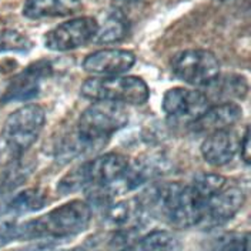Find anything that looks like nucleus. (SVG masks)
<instances>
[{
	"mask_svg": "<svg viewBox=\"0 0 251 251\" xmlns=\"http://www.w3.org/2000/svg\"><path fill=\"white\" fill-rule=\"evenodd\" d=\"M141 210H147L178 228L199 226L204 200L193 186L169 183L150 188L137 199Z\"/></svg>",
	"mask_w": 251,
	"mask_h": 251,
	"instance_id": "f257e3e1",
	"label": "nucleus"
},
{
	"mask_svg": "<svg viewBox=\"0 0 251 251\" xmlns=\"http://www.w3.org/2000/svg\"><path fill=\"white\" fill-rule=\"evenodd\" d=\"M92 220V207L81 200H72L53 208L45 216L13 224L15 240H60L84 231Z\"/></svg>",
	"mask_w": 251,
	"mask_h": 251,
	"instance_id": "f03ea898",
	"label": "nucleus"
},
{
	"mask_svg": "<svg viewBox=\"0 0 251 251\" xmlns=\"http://www.w3.org/2000/svg\"><path fill=\"white\" fill-rule=\"evenodd\" d=\"M46 123L45 109L39 104H26L15 110L0 130V166L22 158L39 139Z\"/></svg>",
	"mask_w": 251,
	"mask_h": 251,
	"instance_id": "7ed1b4c3",
	"label": "nucleus"
},
{
	"mask_svg": "<svg viewBox=\"0 0 251 251\" xmlns=\"http://www.w3.org/2000/svg\"><path fill=\"white\" fill-rule=\"evenodd\" d=\"M128 164V158L120 153H107L96 157L63 176L57 190L66 196L78 190L109 187L123 176Z\"/></svg>",
	"mask_w": 251,
	"mask_h": 251,
	"instance_id": "20e7f679",
	"label": "nucleus"
},
{
	"mask_svg": "<svg viewBox=\"0 0 251 251\" xmlns=\"http://www.w3.org/2000/svg\"><path fill=\"white\" fill-rule=\"evenodd\" d=\"M127 122L128 111L123 104L94 101L80 114L75 134L90 149L97 150Z\"/></svg>",
	"mask_w": 251,
	"mask_h": 251,
	"instance_id": "39448f33",
	"label": "nucleus"
},
{
	"mask_svg": "<svg viewBox=\"0 0 251 251\" xmlns=\"http://www.w3.org/2000/svg\"><path fill=\"white\" fill-rule=\"evenodd\" d=\"M80 93L93 101L119 104H144L150 97L147 83L136 76L93 77L81 84Z\"/></svg>",
	"mask_w": 251,
	"mask_h": 251,
	"instance_id": "423d86ee",
	"label": "nucleus"
},
{
	"mask_svg": "<svg viewBox=\"0 0 251 251\" xmlns=\"http://www.w3.org/2000/svg\"><path fill=\"white\" fill-rule=\"evenodd\" d=\"M220 64L216 54L205 49H187L177 53L172 60L174 76L184 83L208 87L220 77Z\"/></svg>",
	"mask_w": 251,
	"mask_h": 251,
	"instance_id": "0eeeda50",
	"label": "nucleus"
},
{
	"mask_svg": "<svg viewBox=\"0 0 251 251\" xmlns=\"http://www.w3.org/2000/svg\"><path fill=\"white\" fill-rule=\"evenodd\" d=\"M99 22L90 17H76L56 26L45 34V46L53 51H69L93 42Z\"/></svg>",
	"mask_w": 251,
	"mask_h": 251,
	"instance_id": "6e6552de",
	"label": "nucleus"
},
{
	"mask_svg": "<svg viewBox=\"0 0 251 251\" xmlns=\"http://www.w3.org/2000/svg\"><path fill=\"white\" fill-rule=\"evenodd\" d=\"M210 106L207 94L184 87L167 90L161 103L163 111L170 119L188 123H194Z\"/></svg>",
	"mask_w": 251,
	"mask_h": 251,
	"instance_id": "1a4fd4ad",
	"label": "nucleus"
},
{
	"mask_svg": "<svg viewBox=\"0 0 251 251\" xmlns=\"http://www.w3.org/2000/svg\"><path fill=\"white\" fill-rule=\"evenodd\" d=\"M51 73H53V66L47 60L31 63L10 80L1 97V101L3 103L29 101L34 99L40 92L42 81L50 77Z\"/></svg>",
	"mask_w": 251,
	"mask_h": 251,
	"instance_id": "9d476101",
	"label": "nucleus"
},
{
	"mask_svg": "<svg viewBox=\"0 0 251 251\" xmlns=\"http://www.w3.org/2000/svg\"><path fill=\"white\" fill-rule=\"evenodd\" d=\"M243 204H244L243 190L233 186H227L204 203L203 216L199 226L205 228L223 226L241 210Z\"/></svg>",
	"mask_w": 251,
	"mask_h": 251,
	"instance_id": "9b49d317",
	"label": "nucleus"
},
{
	"mask_svg": "<svg viewBox=\"0 0 251 251\" xmlns=\"http://www.w3.org/2000/svg\"><path fill=\"white\" fill-rule=\"evenodd\" d=\"M136 64V56L130 50L123 49H101L90 53L84 62L83 69L96 77L123 76Z\"/></svg>",
	"mask_w": 251,
	"mask_h": 251,
	"instance_id": "f8f14e48",
	"label": "nucleus"
},
{
	"mask_svg": "<svg viewBox=\"0 0 251 251\" xmlns=\"http://www.w3.org/2000/svg\"><path fill=\"white\" fill-rule=\"evenodd\" d=\"M243 109L233 101H223L216 106H210L203 114L191 123L196 133H214L220 130H230L231 126L240 122Z\"/></svg>",
	"mask_w": 251,
	"mask_h": 251,
	"instance_id": "ddd939ff",
	"label": "nucleus"
},
{
	"mask_svg": "<svg viewBox=\"0 0 251 251\" xmlns=\"http://www.w3.org/2000/svg\"><path fill=\"white\" fill-rule=\"evenodd\" d=\"M238 137L231 130H220L210 133L201 144V156L214 167L228 164L238 150Z\"/></svg>",
	"mask_w": 251,
	"mask_h": 251,
	"instance_id": "4468645a",
	"label": "nucleus"
},
{
	"mask_svg": "<svg viewBox=\"0 0 251 251\" xmlns=\"http://www.w3.org/2000/svg\"><path fill=\"white\" fill-rule=\"evenodd\" d=\"M81 9V0H26L22 13L31 20H42L51 17L73 16L78 13Z\"/></svg>",
	"mask_w": 251,
	"mask_h": 251,
	"instance_id": "2eb2a0df",
	"label": "nucleus"
},
{
	"mask_svg": "<svg viewBox=\"0 0 251 251\" xmlns=\"http://www.w3.org/2000/svg\"><path fill=\"white\" fill-rule=\"evenodd\" d=\"M47 203V194L40 188H27L15 196L3 210L4 219L17 220L23 214L42 210Z\"/></svg>",
	"mask_w": 251,
	"mask_h": 251,
	"instance_id": "dca6fc26",
	"label": "nucleus"
},
{
	"mask_svg": "<svg viewBox=\"0 0 251 251\" xmlns=\"http://www.w3.org/2000/svg\"><path fill=\"white\" fill-rule=\"evenodd\" d=\"M183 244L177 235L167 230H154L134 240L119 251H181Z\"/></svg>",
	"mask_w": 251,
	"mask_h": 251,
	"instance_id": "f3484780",
	"label": "nucleus"
},
{
	"mask_svg": "<svg viewBox=\"0 0 251 251\" xmlns=\"http://www.w3.org/2000/svg\"><path fill=\"white\" fill-rule=\"evenodd\" d=\"M128 33L127 19L122 13H111L106 17L104 23H99V30L94 42L99 45H113L125 39Z\"/></svg>",
	"mask_w": 251,
	"mask_h": 251,
	"instance_id": "a211bd4d",
	"label": "nucleus"
},
{
	"mask_svg": "<svg viewBox=\"0 0 251 251\" xmlns=\"http://www.w3.org/2000/svg\"><path fill=\"white\" fill-rule=\"evenodd\" d=\"M208 87L213 89V92L217 97L226 99V101H230L228 99H233V97H244L249 90V84L246 78L241 76H235V75H230L223 78L219 77Z\"/></svg>",
	"mask_w": 251,
	"mask_h": 251,
	"instance_id": "6ab92c4d",
	"label": "nucleus"
},
{
	"mask_svg": "<svg viewBox=\"0 0 251 251\" xmlns=\"http://www.w3.org/2000/svg\"><path fill=\"white\" fill-rule=\"evenodd\" d=\"M193 188L199 193V196L204 200V203L217 194L223 188L228 186V181L224 176L221 174H214V173H201L197 174L191 183Z\"/></svg>",
	"mask_w": 251,
	"mask_h": 251,
	"instance_id": "aec40b11",
	"label": "nucleus"
},
{
	"mask_svg": "<svg viewBox=\"0 0 251 251\" xmlns=\"http://www.w3.org/2000/svg\"><path fill=\"white\" fill-rule=\"evenodd\" d=\"M31 49V42L23 33L12 29L0 30V54L7 51L23 53Z\"/></svg>",
	"mask_w": 251,
	"mask_h": 251,
	"instance_id": "412c9836",
	"label": "nucleus"
},
{
	"mask_svg": "<svg viewBox=\"0 0 251 251\" xmlns=\"http://www.w3.org/2000/svg\"><path fill=\"white\" fill-rule=\"evenodd\" d=\"M213 251H250V234L230 233L223 235L214 244Z\"/></svg>",
	"mask_w": 251,
	"mask_h": 251,
	"instance_id": "4be33fe9",
	"label": "nucleus"
},
{
	"mask_svg": "<svg viewBox=\"0 0 251 251\" xmlns=\"http://www.w3.org/2000/svg\"><path fill=\"white\" fill-rule=\"evenodd\" d=\"M240 151H241V158L244 160L246 164H250V158H251V149H250V127L246 128V133L244 136L241 137L240 140Z\"/></svg>",
	"mask_w": 251,
	"mask_h": 251,
	"instance_id": "5701e85b",
	"label": "nucleus"
},
{
	"mask_svg": "<svg viewBox=\"0 0 251 251\" xmlns=\"http://www.w3.org/2000/svg\"><path fill=\"white\" fill-rule=\"evenodd\" d=\"M220 1H234V0H220Z\"/></svg>",
	"mask_w": 251,
	"mask_h": 251,
	"instance_id": "b1692460",
	"label": "nucleus"
}]
</instances>
